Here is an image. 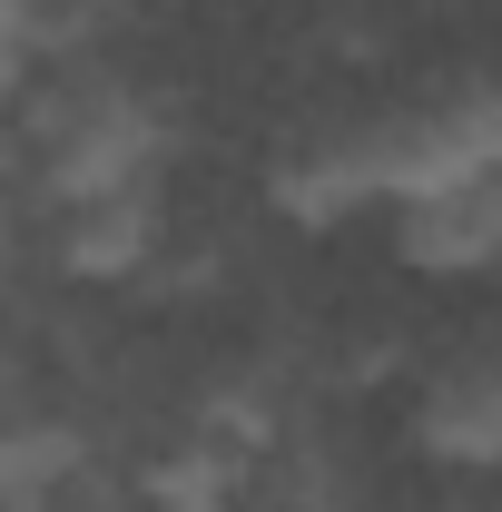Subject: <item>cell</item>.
<instances>
[{"instance_id": "277c9868", "label": "cell", "mask_w": 502, "mask_h": 512, "mask_svg": "<svg viewBox=\"0 0 502 512\" xmlns=\"http://www.w3.org/2000/svg\"><path fill=\"white\" fill-rule=\"evenodd\" d=\"M168 256V197L148 188H109V197H69L50 217V266L69 286H138Z\"/></svg>"}, {"instance_id": "8992f818", "label": "cell", "mask_w": 502, "mask_h": 512, "mask_svg": "<svg viewBox=\"0 0 502 512\" xmlns=\"http://www.w3.org/2000/svg\"><path fill=\"white\" fill-rule=\"evenodd\" d=\"M394 256L414 276H483L502 256V178H463V188L404 197L394 207Z\"/></svg>"}, {"instance_id": "3957f363", "label": "cell", "mask_w": 502, "mask_h": 512, "mask_svg": "<svg viewBox=\"0 0 502 512\" xmlns=\"http://www.w3.org/2000/svg\"><path fill=\"white\" fill-rule=\"evenodd\" d=\"M266 197L296 227H345L355 207H375V119H306L296 138H276L266 158Z\"/></svg>"}, {"instance_id": "9c48e42d", "label": "cell", "mask_w": 502, "mask_h": 512, "mask_svg": "<svg viewBox=\"0 0 502 512\" xmlns=\"http://www.w3.org/2000/svg\"><path fill=\"white\" fill-rule=\"evenodd\" d=\"M20 89H30V60H0V128H10V109H20Z\"/></svg>"}, {"instance_id": "5b68a950", "label": "cell", "mask_w": 502, "mask_h": 512, "mask_svg": "<svg viewBox=\"0 0 502 512\" xmlns=\"http://www.w3.org/2000/svg\"><path fill=\"white\" fill-rule=\"evenodd\" d=\"M414 444L434 463H453V473H493L502 463V365H493V345H463V355H443L424 375Z\"/></svg>"}, {"instance_id": "ba28073f", "label": "cell", "mask_w": 502, "mask_h": 512, "mask_svg": "<svg viewBox=\"0 0 502 512\" xmlns=\"http://www.w3.org/2000/svg\"><path fill=\"white\" fill-rule=\"evenodd\" d=\"M247 483H256V463L237 444H217V434L178 424L168 444L128 473V503H138V512H237Z\"/></svg>"}, {"instance_id": "6da1fadb", "label": "cell", "mask_w": 502, "mask_h": 512, "mask_svg": "<svg viewBox=\"0 0 502 512\" xmlns=\"http://www.w3.org/2000/svg\"><path fill=\"white\" fill-rule=\"evenodd\" d=\"M10 119L30 128V168H40L50 207H69V197H109V188H148L158 158H168L158 99H148L138 79H119L109 60H60Z\"/></svg>"}, {"instance_id": "52a82bcc", "label": "cell", "mask_w": 502, "mask_h": 512, "mask_svg": "<svg viewBox=\"0 0 502 512\" xmlns=\"http://www.w3.org/2000/svg\"><path fill=\"white\" fill-rule=\"evenodd\" d=\"M69 463H89V424L79 404L30 375H0V512H20L30 493H50Z\"/></svg>"}, {"instance_id": "7a4b0ae2", "label": "cell", "mask_w": 502, "mask_h": 512, "mask_svg": "<svg viewBox=\"0 0 502 512\" xmlns=\"http://www.w3.org/2000/svg\"><path fill=\"white\" fill-rule=\"evenodd\" d=\"M502 168V99L493 79H443L375 109V197H434L463 178H493Z\"/></svg>"}, {"instance_id": "8fae6325", "label": "cell", "mask_w": 502, "mask_h": 512, "mask_svg": "<svg viewBox=\"0 0 502 512\" xmlns=\"http://www.w3.org/2000/svg\"><path fill=\"white\" fill-rule=\"evenodd\" d=\"M0 276H10V217H0Z\"/></svg>"}, {"instance_id": "30bf717a", "label": "cell", "mask_w": 502, "mask_h": 512, "mask_svg": "<svg viewBox=\"0 0 502 512\" xmlns=\"http://www.w3.org/2000/svg\"><path fill=\"white\" fill-rule=\"evenodd\" d=\"M0 60H20V0H0Z\"/></svg>"}, {"instance_id": "7c38bea8", "label": "cell", "mask_w": 502, "mask_h": 512, "mask_svg": "<svg viewBox=\"0 0 502 512\" xmlns=\"http://www.w3.org/2000/svg\"><path fill=\"white\" fill-rule=\"evenodd\" d=\"M443 512H483V503H443Z\"/></svg>"}]
</instances>
